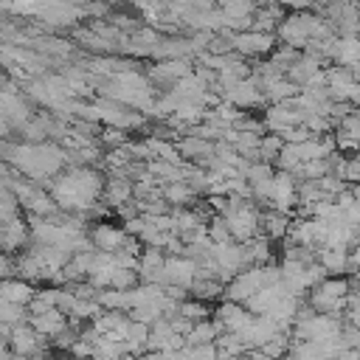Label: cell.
<instances>
[{
  "mask_svg": "<svg viewBox=\"0 0 360 360\" xmlns=\"http://www.w3.org/2000/svg\"><path fill=\"white\" fill-rule=\"evenodd\" d=\"M278 45V37L270 31H236L233 37V51H239L248 59H264L273 53V48Z\"/></svg>",
  "mask_w": 360,
  "mask_h": 360,
  "instance_id": "1",
  "label": "cell"
},
{
  "mask_svg": "<svg viewBox=\"0 0 360 360\" xmlns=\"http://www.w3.org/2000/svg\"><path fill=\"white\" fill-rule=\"evenodd\" d=\"M0 245H3V253H22L31 245V225L25 219V211L14 219L0 222Z\"/></svg>",
  "mask_w": 360,
  "mask_h": 360,
  "instance_id": "2",
  "label": "cell"
},
{
  "mask_svg": "<svg viewBox=\"0 0 360 360\" xmlns=\"http://www.w3.org/2000/svg\"><path fill=\"white\" fill-rule=\"evenodd\" d=\"M225 98L233 101V104L242 107V110H264V107H267V96H264V90L256 84L253 76H250V79H242V82H236L231 90H225Z\"/></svg>",
  "mask_w": 360,
  "mask_h": 360,
  "instance_id": "3",
  "label": "cell"
},
{
  "mask_svg": "<svg viewBox=\"0 0 360 360\" xmlns=\"http://www.w3.org/2000/svg\"><path fill=\"white\" fill-rule=\"evenodd\" d=\"M214 318L222 321V326H225L228 332H242V329L253 321V312H250L245 304H239V301L222 298V301H217V307H214Z\"/></svg>",
  "mask_w": 360,
  "mask_h": 360,
  "instance_id": "4",
  "label": "cell"
},
{
  "mask_svg": "<svg viewBox=\"0 0 360 360\" xmlns=\"http://www.w3.org/2000/svg\"><path fill=\"white\" fill-rule=\"evenodd\" d=\"M90 236H93V242H96V248L98 250H121V245H124V239L129 236L127 231H124V225L118 222V225H112L110 219H98V222H93L90 225Z\"/></svg>",
  "mask_w": 360,
  "mask_h": 360,
  "instance_id": "5",
  "label": "cell"
},
{
  "mask_svg": "<svg viewBox=\"0 0 360 360\" xmlns=\"http://www.w3.org/2000/svg\"><path fill=\"white\" fill-rule=\"evenodd\" d=\"M276 37H278V42H287V45H295V48L304 51V45L309 42V31H307V25H304L301 11H290V14L278 22Z\"/></svg>",
  "mask_w": 360,
  "mask_h": 360,
  "instance_id": "6",
  "label": "cell"
},
{
  "mask_svg": "<svg viewBox=\"0 0 360 360\" xmlns=\"http://www.w3.org/2000/svg\"><path fill=\"white\" fill-rule=\"evenodd\" d=\"M166 278L169 284H183V287H191L194 284V273H197V262L188 259V256H169L166 253Z\"/></svg>",
  "mask_w": 360,
  "mask_h": 360,
  "instance_id": "7",
  "label": "cell"
},
{
  "mask_svg": "<svg viewBox=\"0 0 360 360\" xmlns=\"http://www.w3.org/2000/svg\"><path fill=\"white\" fill-rule=\"evenodd\" d=\"M290 222H292L290 214H284L278 208H262V233L270 236L273 242H284L287 239Z\"/></svg>",
  "mask_w": 360,
  "mask_h": 360,
  "instance_id": "8",
  "label": "cell"
},
{
  "mask_svg": "<svg viewBox=\"0 0 360 360\" xmlns=\"http://www.w3.org/2000/svg\"><path fill=\"white\" fill-rule=\"evenodd\" d=\"M318 262L329 270V276L349 273V245H321Z\"/></svg>",
  "mask_w": 360,
  "mask_h": 360,
  "instance_id": "9",
  "label": "cell"
},
{
  "mask_svg": "<svg viewBox=\"0 0 360 360\" xmlns=\"http://www.w3.org/2000/svg\"><path fill=\"white\" fill-rule=\"evenodd\" d=\"M132 197H135V180L107 174V183H104V197H101L107 205L118 208L121 202H127V200H132Z\"/></svg>",
  "mask_w": 360,
  "mask_h": 360,
  "instance_id": "10",
  "label": "cell"
},
{
  "mask_svg": "<svg viewBox=\"0 0 360 360\" xmlns=\"http://www.w3.org/2000/svg\"><path fill=\"white\" fill-rule=\"evenodd\" d=\"M273 239L270 236H264L262 231L253 236V239H248V242H242V250H245V262H248V267L250 264H267V262H276V256H273Z\"/></svg>",
  "mask_w": 360,
  "mask_h": 360,
  "instance_id": "11",
  "label": "cell"
},
{
  "mask_svg": "<svg viewBox=\"0 0 360 360\" xmlns=\"http://www.w3.org/2000/svg\"><path fill=\"white\" fill-rule=\"evenodd\" d=\"M37 295V284L28 281V278H3L0 281V298L6 301H17V304H31V298Z\"/></svg>",
  "mask_w": 360,
  "mask_h": 360,
  "instance_id": "12",
  "label": "cell"
},
{
  "mask_svg": "<svg viewBox=\"0 0 360 360\" xmlns=\"http://www.w3.org/2000/svg\"><path fill=\"white\" fill-rule=\"evenodd\" d=\"M28 321H31V326H34L39 335H48L51 340L68 326V315H65L59 307H53V309H48V312H39V315H31Z\"/></svg>",
  "mask_w": 360,
  "mask_h": 360,
  "instance_id": "13",
  "label": "cell"
},
{
  "mask_svg": "<svg viewBox=\"0 0 360 360\" xmlns=\"http://www.w3.org/2000/svg\"><path fill=\"white\" fill-rule=\"evenodd\" d=\"M174 143H177V149L186 160H197V158H205V155L217 152V141H208V138H200V135H180Z\"/></svg>",
  "mask_w": 360,
  "mask_h": 360,
  "instance_id": "14",
  "label": "cell"
},
{
  "mask_svg": "<svg viewBox=\"0 0 360 360\" xmlns=\"http://www.w3.org/2000/svg\"><path fill=\"white\" fill-rule=\"evenodd\" d=\"M321 70V62L315 59V56H301V59H295L290 68H287V79H292L295 84H301V87H307L309 84V79L315 76Z\"/></svg>",
  "mask_w": 360,
  "mask_h": 360,
  "instance_id": "15",
  "label": "cell"
},
{
  "mask_svg": "<svg viewBox=\"0 0 360 360\" xmlns=\"http://www.w3.org/2000/svg\"><path fill=\"white\" fill-rule=\"evenodd\" d=\"M163 197H166L172 205H194L200 194H197L186 180H172V183H163Z\"/></svg>",
  "mask_w": 360,
  "mask_h": 360,
  "instance_id": "16",
  "label": "cell"
},
{
  "mask_svg": "<svg viewBox=\"0 0 360 360\" xmlns=\"http://www.w3.org/2000/svg\"><path fill=\"white\" fill-rule=\"evenodd\" d=\"M188 290H191L194 298H202V301H211V304L225 298V284L219 278H194V284Z\"/></svg>",
  "mask_w": 360,
  "mask_h": 360,
  "instance_id": "17",
  "label": "cell"
},
{
  "mask_svg": "<svg viewBox=\"0 0 360 360\" xmlns=\"http://www.w3.org/2000/svg\"><path fill=\"white\" fill-rule=\"evenodd\" d=\"M59 287H62V284H39V287H37V295H34L31 304H28L31 315H39V312L53 309V307H56V298H59Z\"/></svg>",
  "mask_w": 360,
  "mask_h": 360,
  "instance_id": "18",
  "label": "cell"
},
{
  "mask_svg": "<svg viewBox=\"0 0 360 360\" xmlns=\"http://www.w3.org/2000/svg\"><path fill=\"white\" fill-rule=\"evenodd\" d=\"M304 87L301 84H295L292 79H278V82H273L267 90H264V96H267V104H281V101H290V98H295L298 93H301Z\"/></svg>",
  "mask_w": 360,
  "mask_h": 360,
  "instance_id": "19",
  "label": "cell"
},
{
  "mask_svg": "<svg viewBox=\"0 0 360 360\" xmlns=\"http://www.w3.org/2000/svg\"><path fill=\"white\" fill-rule=\"evenodd\" d=\"M335 62H340V65H354V62H360V37H338Z\"/></svg>",
  "mask_w": 360,
  "mask_h": 360,
  "instance_id": "20",
  "label": "cell"
},
{
  "mask_svg": "<svg viewBox=\"0 0 360 360\" xmlns=\"http://www.w3.org/2000/svg\"><path fill=\"white\" fill-rule=\"evenodd\" d=\"M180 312L197 323V321H205V318H211V315H214V307H211V301H202V298H194V295H188V298L180 304Z\"/></svg>",
  "mask_w": 360,
  "mask_h": 360,
  "instance_id": "21",
  "label": "cell"
},
{
  "mask_svg": "<svg viewBox=\"0 0 360 360\" xmlns=\"http://www.w3.org/2000/svg\"><path fill=\"white\" fill-rule=\"evenodd\" d=\"M129 138H132V132L124 129V127H115V124H104V129H101V135H98V141H101L104 149L124 146V143H129Z\"/></svg>",
  "mask_w": 360,
  "mask_h": 360,
  "instance_id": "22",
  "label": "cell"
},
{
  "mask_svg": "<svg viewBox=\"0 0 360 360\" xmlns=\"http://www.w3.org/2000/svg\"><path fill=\"white\" fill-rule=\"evenodd\" d=\"M217 335L219 332L214 326V318H205V321H197L186 338H188V346H197V343H214Z\"/></svg>",
  "mask_w": 360,
  "mask_h": 360,
  "instance_id": "23",
  "label": "cell"
},
{
  "mask_svg": "<svg viewBox=\"0 0 360 360\" xmlns=\"http://www.w3.org/2000/svg\"><path fill=\"white\" fill-rule=\"evenodd\" d=\"M284 143H287V141H284L278 132H264V135H262V143H259V158L276 163V158H278V152L284 149Z\"/></svg>",
  "mask_w": 360,
  "mask_h": 360,
  "instance_id": "24",
  "label": "cell"
},
{
  "mask_svg": "<svg viewBox=\"0 0 360 360\" xmlns=\"http://www.w3.org/2000/svg\"><path fill=\"white\" fill-rule=\"evenodd\" d=\"M98 301H101L104 309H129V295H127V290L101 287V290H98Z\"/></svg>",
  "mask_w": 360,
  "mask_h": 360,
  "instance_id": "25",
  "label": "cell"
},
{
  "mask_svg": "<svg viewBox=\"0 0 360 360\" xmlns=\"http://www.w3.org/2000/svg\"><path fill=\"white\" fill-rule=\"evenodd\" d=\"M31 318V309L28 304H17V301H6L0 298V321H8V323H22Z\"/></svg>",
  "mask_w": 360,
  "mask_h": 360,
  "instance_id": "26",
  "label": "cell"
},
{
  "mask_svg": "<svg viewBox=\"0 0 360 360\" xmlns=\"http://www.w3.org/2000/svg\"><path fill=\"white\" fill-rule=\"evenodd\" d=\"M138 284H141L138 267H118V264H115L110 287H115V290H132V287H138Z\"/></svg>",
  "mask_w": 360,
  "mask_h": 360,
  "instance_id": "27",
  "label": "cell"
},
{
  "mask_svg": "<svg viewBox=\"0 0 360 360\" xmlns=\"http://www.w3.org/2000/svg\"><path fill=\"white\" fill-rule=\"evenodd\" d=\"M301 163H304V158H301V146H298V143H284V149H281L278 158H276V169L295 172Z\"/></svg>",
  "mask_w": 360,
  "mask_h": 360,
  "instance_id": "28",
  "label": "cell"
},
{
  "mask_svg": "<svg viewBox=\"0 0 360 360\" xmlns=\"http://www.w3.org/2000/svg\"><path fill=\"white\" fill-rule=\"evenodd\" d=\"M301 56H304V51H301V48H295V45H287V42H278L267 59H273L276 65H281V68L287 70V68H290L295 59H301Z\"/></svg>",
  "mask_w": 360,
  "mask_h": 360,
  "instance_id": "29",
  "label": "cell"
},
{
  "mask_svg": "<svg viewBox=\"0 0 360 360\" xmlns=\"http://www.w3.org/2000/svg\"><path fill=\"white\" fill-rule=\"evenodd\" d=\"M166 264V250L155 245H143L141 250V267L138 270H160Z\"/></svg>",
  "mask_w": 360,
  "mask_h": 360,
  "instance_id": "30",
  "label": "cell"
},
{
  "mask_svg": "<svg viewBox=\"0 0 360 360\" xmlns=\"http://www.w3.org/2000/svg\"><path fill=\"white\" fill-rule=\"evenodd\" d=\"M129 318L132 321H143V323H155L158 318H163V309H160V301H149V304H138L129 309Z\"/></svg>",
  "mask_w": 360,
  "mask_h": 360,
  "instance_id": "31",
  "label": "cell"
},
{
  "mask_svg": "<svg viewBox=\"0 0 360 360\" xmlns=\"http://www.w3.org/2000/svg\"><path fill=\"white\" fill-rule=\"evenodd\" d=\"M208 236H211L214 242H233L231 225H228V217H225V214H214V217L208 219Z\"/></svg>",
  "mask_w": 360,
  "mask_h": 360,
  "instance_id": "32",
  "label": "cell"
},
{
  "mask_svg": "<svg viewBox=\"0 0 360 360\" xmlns=\"http://www.w3.org/2000/svg\"><path fill=\"white\" fill-rule=\"evenodd\" d=\"M219 8L225 11L228 20H236V17H248V14H253L259 6H256V0H228V3L219 6Z\"/></svg>",
  "mask_w": 360,
  "mask_h": 360,
  "instance_id": "33",
  "label": "cell"
},
{
  "mask_svg": "<svg viewBox=\"0 0 360 360\" xmlns=\"http://www.w3.org/2000/svg\"><path fill=\"white\" fill-rule=\"evenodd\" d=\"M318 186H321V191H323L326 197H335V194H340L343 188H349L352 183H346V180L338 177V174H323V177H318Z\"/></svg>",
  "mask_w": 360,
  "mask_h": 360,
  "instance_id": "34",
  "label": "cell"
},
{
  "mask_svg": "<svg viewBox=\"0 0 360 360\" xmlns=\"http://www.w3.org/2000/svg\"><path fill=\"white\" fill-rule=\"evenodd\" d=\"M343 180L346 183H360V155H349L346 166H343Z\"/></svg>",
  "mask_w": 360,
  "mask_h": 360,
  "instance_id": "35",
  "label": "cell"
},
{
  "mask_svg": "<svg viewBox=\"0 0 360 360\" xmlns=\"http://www.w3.org/2000/svg\"><path fill=\"white\" fill-rule=\"evenodd\" d=\"M121 225H124V231H127V233H132V236H141V233H143V228L149 225V219H146L143 214H135V217L124 219Z\"/></svg>",
  "mask_w": 360,
  "mask_h": 360,
  "instance_id": "36",
  "label": "cell"
},
{
  "mask_svg": "<svg viewBox=\"0 0 360 360\" xmlns=\"http://www.w3.org/2000/svg\"><path fill=\"white\" fill-rule=\"evenodd\" d=\"M338 129H343V132H349V135L360 138V112H357V110H352V112L338 124Z\"/></svg>",
  "mask_w": 360,
  "mask_h": 360,
  "instance_id": "37",
  "label": "cell"
},
{
  "mask_svg": "<svg viewBox=\"0 0 360 360\" xmlns=\"http://www.w3.org/2000/svg\"><path fill=\"white\" fill-rule=\"evenodd\" d=\"M163 250H166L169 256H186V242H183L177 233H169V239H166Z\"/></svg>",
  "mask_w": 360,
  "mask_h": 360,
  "instance_id": "38",
  "label": "cell"
},
{
  "mask_svg": "<svg viewBox=\"0 0 360 360\" xmlns=\"http://www.w3.org/2000/svg\"><path fill=\"white\" fill-rule=\"evenodd\" d=\"M169 321H172V329H174V332H180V335H188V332H191V326H194V321H191V318H186L183 312H180V315H174V318H169Z\"/></svg>",
  "mask_w": 360,
  "mask_h": 360,
  "instance_id": "39",
  "label": "cell"
}]
</instances>
